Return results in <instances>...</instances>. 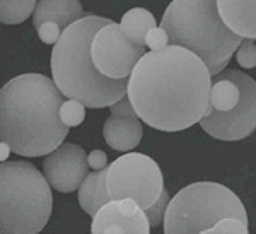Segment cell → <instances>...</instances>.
<instances>
[{
	"label": "cell",
	"instance_id": "obj_1",
	"mask_svg": "<svg viewBox=\"0 0 256 234\" xmlns=\"http://www.w3.org/2000/svg\"><path fill=\"white\" fill-rule=\"evenodd\" d=\"M212 76L200 56L169 44L147 52L128 77L126 96L138 118L160 132H181L210 108Z\"/></svg>",
	"mask_w": 256,
	"mask_h": 234
},
{
	"label": "cell",
	"instance_id": "obj_2",
	"mask_svg": "<svg viewBox=\"0 0 256 234\" xmlns=\"http://www.w3.org/2000/svg\"><path fill=\"white\" fill-rule=\"evenodd\" d=\"M67 98L43 74H22L0 91V140L24 158L48 156L62 146L68 126L60 108Z\"/></svg>",
	"mask_w": 256,
	"mask_h": 234
},
{
	"label": "cell",
	"instance_id": "obj_3",
	"mask_svg": "<svg viewBox=\"0 0 256 234\" xmlns=\"http://www.w3.org/2000/svg\"><path fill=\"white\" fill-rule=\"evenodd\" d=\"M113 22L96 14H86L64 30L53 44L50 67L58 89L68 100L84 102L88 108H106L126 94L128 79H110L96 68L90 58V43L102 26Z\"/></svg>",
	"mask_w": 256,
	"mask_h": 234
},
{
	"label": "cell",
	"instance_id": "obj_4",
	"mask_svg": "<svg viewBox=\"0 0 256 234\" xmlns=\"http://www.w3.org/2000/svg\"><path fill=\"white\" fill-rule=\"evenodd\" d=\"M169 43L193 52L208 67L210 76L222 72L242 38L226 26L217 0H172L160 20Z\"/></svg>",
	"mask_w": 256,
	"mask_h": 234
},
{
	"label": "cell",
	"instance_id": "obj_5",
	"mask_svg": "<svg viewBox=\"0 0 256 234\" xmlns=\"http://www.w3.org/2000/svg\"><path fill=\"white\" fill-rule=\"evenodd\" d=\"M53 210L52 184L34 164L6 161L0 166V231L36 234Z\"/></svg>",
	"mask_w": 256,
	"mask_h": 234
},
{
	"label": "cell",
	"instance_id": "obj_6",
	"mask_svg": "<svg viewBox=\"0 0 256 234\" xmlns=\"http://www.w3.org/2000/svg\"><path fill=\"white\" fill-rule=\"evenodd\" d=\"M198 123L217 140L248 138L256 130V80L234 68L212 76L210 108Z\"/></svg>",
	"mask_w": 256,
	"mask_h": 234
},
{
	"label": "cell",
	"instance_id": "obj_7",
	"mask_svg": "<svg viewBox=\"0 0 256 234\" xmlns=\"http://www.w3.org/2000/svg\"><path fill=\"white\" fill-rule=\"evenodd\" d=\"M224 217L248 220L246 208L239 196L220 183H192L169 200L162 222L164 232L205 234Z\"/></svg>",
	"mask_w": 256,
	"mask_h": 234
},
{
	"label": "cell",
	"instance_id": "obj_8",
	"mask_svg": "<svg viewBox=\"0 0 256 234\" xmlns=\"http://www.w3.org/2000/svg\"><path fill=\"white\" fill-rule=\"evenodd\" d=\"M110 198H134L142 208L156 204L164 192V176L160 166L142 152H126L108 166Z\"/></svg>",
	"mask_w": 256,
	"mask_h": 234
},
{
	"label": "cell",
	"instance_id": "obj_9",
	"mask_svg": "<svg viewBox=\"0 0 256 234\" xmlns=\"http://www.w3.org/2000/svg\"><path fill=\"white\" fill-rule=\"evenodd\" d=\"M146 53V46L128 40L114 20L102 26L90 43V58L98 70L110 79H128Z\"/></svg>",
	"mask_w": 256,
	"mask_h": 234
},
{
	"label": "cell",
	"instance_id": "obj_10",
	"mask_svg": "<svg viewBox=\"0 0 256 234\" xmlns=\"http://www.w3.org/2000/svg\"><path fill=\"white\" fill-rule=\"evenodd\" d=\"M88 152L77 144L64 142L62 146L44 156L43 174L55 188L62 194H72L79 190L80 183L89 174Z\"/></svg>",
	"mask_w": 256,
	"mask_h": 234
},
{
	"label": "cell",
	"instance_id": "obj_11",
	"mask_svg": "<svg viewBox=\"0 0 256 234\" xmlns=\"http://www.w3.org/2000/svg\"><path fill=\"white\" fill-rule=\"evenodd\" d=\"M152 229L146 208L134 198L110 200L92 217V234H148Z\"/></svg>",
	"mask_w": 256,
	"mask_h": 234
},
{
	"label": "cell",
	"instance_id": "obj_12",
	"mask_svg": "<svg viewBox=\"0 0 256 234\" xmlns=\"http://www.w3.org/2000/svg\"><path fill=\"white\" fill-rule=\"evenodd\" d=\"M142 120L138 118V114L135 116L111 114L102 126V137L106 144L120 152L134 150L142 140Z\"/></svg>",
	"mask_w": 256,
	"mask_h": 234
},
{
	"label": "cell",
	"instance_id": "obj_13",
	"mask_svg": "<svg viewBox=\"0 0 256 234\" xmlns=\"http://www.w3.org/2000/svg\"><path fill=\"white\" fill-rule=\"evenodd\" d=\"M217 9L230 31L256 40V0H217Z\"/></svg>",
	"mask_w": 256,
	"mask_h": 234
},
{
	"label": "cell",
	"instance_id": "obj_14",
	"mask_svg": "<svg viewBox=\"0 0 256 234\" xmlns=\"http://www.w3.org/2000/svg\"><path fill=\"white\" fill-rule=\"evenodd\" d=\"M86 16L80 0H38V6L32 14V24L38 28L40 24L52 20L56 22L62 30H67L70 24L77 22Z\"/></svg>",
	"mask_w": 256,
	"mask_h": 234
},
{
	"label": "cell",
	"instance_id": "obj_15",
	"mask_svg": "<svg viewBox=\"0 0 256 234\" xmlns=\"http://www.w3.org/2000/svg\"><path fill=\"white\" fill-rule=\"evenodd\" d=\"M106 178H108V168L99 171H90L84 178V182L80 183L79 190H77L79 192L77 198H79L82 210L90 217L96 216L99 208L111 200Z\"/></svg>",
	"mask_w": 256,
	"mask_h": 234
},
{
	"label": "cell",
	"instance_id": "obj_16",
	"mask_svg": "<svg viewBox=\"0 0 256 234\" xmlns=\"http://www.w3.org/2000/svg\"><path fill=\"white\" fill-rule=\"evenodd\" d=\"M158 26V20L150 10L144 7H134L126 10L120 20V28L126 34V38L138 46H146V36L152 28Z\"/></svg>",
	"mask_w": 256,
	"mask_h": 234
},
{
	"label": "cell",
	"instance_id": "obj_17",
	"mask_svg": "<svg viewBox=\"0 0 256 234\" xmlns=\"http://www.w3.org/2000/svg\"><path fill=\"white\" fill-rule=\"evenodd\" d=\"M38 0H0V20L4 24H20L31 18Z\"/></svg>",
	"mask_w": 256,
	"mask_h": 234
},
{
	"label": "cell",
	"instance_id": "obj_18",
	"mask_svg": "<svg viewBox=\"0 0 256 234\" xmlns=\"http://www.w3.org/2000/svg\"><path fill=\"white\" fill-rule=\"evenodd\" d=\"M86 108H88V106H86L84 102H80L77 100H68L67 98L60 108L62 122H64L68 128L82 125V122H84V118H86Z\"/></svg>",
	"mask_w": 256,
	"mask_h": 234
},
{
	"label": "cell",
	"instance_id": "obj_19",
	"mask_svg": "<svg viewBox=\"0 0 256 234\" xmlns=\"http://www.w3.org/2000/svg\"><path fill=\"white\" fill-rule=\"evenodd\" d=\"M208 232L216 234H248L250 232V226L248 220H242L239 217H224L220 219L216 226H212Z\"/></svg>",
	"mask_w": 256,
	"mask_h": 234
},
{
	"label": "cell",
	"instance_id": "obj_20",
	"mask_svg": "<svg viewBox=\"0 0 256 234\" xmlns=\"http://www.w3.org/2000/svg\"><path fill=\"white\" fill-rule=\"evenodd\" d=\"M236 62L242 68L250 70L256 67V43L251 38H242L236 50Z\"/></svg>",
	"mask_w": 256,
	"mask_h": 234
},
{
	"label": "cell",
	"instance_id": "obj_21",
	"mask_svg": "<svg viewBox=\"0 0 256 234\" xmlns=\"http://www.w3.org/2000/svg\"><path fill=\"white\" fill-rule=\"evenodd\" d=\"M169 200H171L169 192L164 188V192L160 194L159 198L156 200V204L150 205V207L146 210L147 217H148V222H150L152 228H158V226H160V222H164V216H166V208H168Z\"/></svg>",
	"mask_w": 256,
	"mask_h": 234
},
{
	"label": "cell",
	"instance_id": "obj_22",
	"mask_svg": "<svg viewBox=\"0 0 256 234\" xmlns=\"http://www.w3.org/2000/svg\"><path fill=\"white\" fill-rule=\"evenodd\" d=\"M169 34L164 28H152L150 31L147 32L146 36V46L148 48L150 52H159L162 48L169 46Z\"/></svg>",
	"mask_w": 256,
	"mask_h": 234
},
{
	"label": "cell",
	"instance_id": "obj_23",
	"mask_svg": "<svg viewBox=\"0 0 256 234\" xmlns=\"http://www.w3.org/2000/svg\"><path fill=\"white\" fill-rule=\"evenodd\" d=\"M36 31H38V38L41 40V43H44V44H56L62 32H64V30H62L58 24L52 22V20H46V22L40 24V26L36 28Z\"/></svg>",
	"mask_w": 256,
	"mask_h": 234
},
{
	"label": "cell",
	"instance_id": "obj_24",
	"mask_svg": "<svg viewBox=\"0 0 256 234\" xmlns=\"http://www.w3.org/2000/svg\"><path fill=\"white\" fill-rule=\"evenodd\" d=\"M110 112H111V114H123V116H135V114H137L134 104H132V101H130V98H128L126 94L122 98V100H118L114 102V104L110 106Z\"/></svg>",
	"mask_w": 256,
	"mask_h": 234
},
{
	"label": "cell",
	"instance_id": "obj_25",
	"mask_svg": "<svg viewBox=\"0 0 256 234\" xmlns=\"http://www.w3.org/2000/svg\"><path fill=\"white\" fill-rule=\"evenodd\" d=\"M88 162H89L90 171H99V170H104V168L110 166L108 156H106L104 150H101V149H94L92 152H89Z\"/></svg>",
	"mask_w": 256,
	"mask_h": 234
},
{
	"label": "cell",
	"instance_id": "obj_26",
	"mask_svg": "<svg viewBox=\"0 0 256 234\" xmlns=\"http://www.w3.org/2000/svg\"><path fill=\"white\" fill-rule=\"evenodd\" d=\"M0 146H2V161L6 162L7 161V158H9V152H12V149H10V146L7 142H2L0 140Z\"/></svg>",
	"mask_w": 256,
	"mask_h": 234
}]
</instances>
